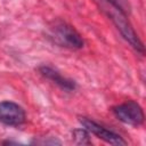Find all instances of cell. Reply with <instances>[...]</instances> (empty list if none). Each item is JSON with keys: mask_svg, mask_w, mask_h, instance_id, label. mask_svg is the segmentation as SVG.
I'll return each instance as SVG.
<instances>
[{"mask_svg": "<svg viewBox=\"0 0 146 146\" xmlns=\"http://www.w3.org/2000/svg\"><path fill=\"white\" fill-rule=\"evenodd\" d=\"M47 35L54 43L67 49H81L84 44L80 33L72 25L60 19L49 24L47 27Z\"/></svg>", "mask_w": 146, "mask_h": 146, "instance_id": "obj_1", "label": "cell"}, {"mask_svg": "<svg viewBox=\"0 0 146 146\" xmlns=\"http://www.w3.org/2000/svg\"><path fill=\"white\" fill-rule=\"evenodd\" d=\"M111 7H112V9L107 10L108 17L112 19V22L114 23V25L116 26V29L119 30L121 35L130 43V46L133 49H136L140 54H144V46H143L140 39L138 38V35L136 34V32L133 31L132 26L125 18V15L123 13L119 11L117 9H115L113 6H111Z\"/></svg>", "mask_w": 146, "mask_h": 146, "instance_id": "obj_2", "label": "cell"}, {"mask_svg": "<svg viewBox=\"0 0 146 146\" xmlns=\"http://www.w3.org/2000/svg\"><path fill=\"white\" fill-rule=\"evenodd\" d=\"M113 114L115 117L129 125L138 127L144 122V112L140 105L133 100H128L115 107H113Z\"/></svg>", "mask_w": 146, "mask_h": 146, "instance_id": "obj_3", "label": "cell"}, {"mask_svg": "<svg viewBox=\"0 0 146 146\" xmlns=\"http://www.w3.org/2000/svg\"><path fill=\"white\" fill-rule=\"evenodd\" d=\"M80 123L83 125V128L86 130H88V132H91L92 135H95L96 137H98L99 139L111 144V145H116V146H122V145H127V141L120 137L117 133L104 128L103 125L98 124L97 122L88 119V117H80L79 119Z\"/></svg>", "mask_w": 146, "mask_h": 146, "instance_id": "obj_4", "label": "cell"}, {"mask_svg": "<svg viewBox=\"0 0 146 146\" xmlns=\"http://www.w3.org/2000/svg\"><path fill=\"white\" fill-rule=\"evenodd\" d=\"M0 121L6 125H21L25 121L24 110L16 103L5 100L0 103Z\"/></svg>", "mask_w": 146, "mask_h": 146, "instance_id": "obj_5", "label": "cell"}, {"mask_svg": "<svg viewBox=\"0 0 146 146\" xmlns=\"http://www.w3.org/2000/svg\"><path fill=\"white\" fill-rule=\"evenodd\" d=\"M39 72H40L44 78H47L48 80L52 81L55 84H57L58 87H60V88L64 89V90L72 91V90L75 89V83H74V81H72V80H70V79L63 76V75H62L60 73H58L56 70H54V68H51V67H49V66H46V65L40 66V67H39Z\"/></svg>", "mask_w": 146, "mask_h": 146, "instance_id": "obj_6", "label": "cell"}, {"mask_svg": "<svg viewBox=\"0 0 146 146\" xmlns=\"http://www.w3.org/2000/svg\"><path fill=\"white\" fill-rule=\"evenodd\" d=\"M73 138L75 140V144H78V145H89V144H91L88 130H86V129H75L73 131Z\"/></svg>", "mask_w": 146, "mask_h": 146, "instance_id": "obj_7", "label": "cell"}, {"mask_svg": "<svg viewBox=\"0 0 146 146\" xmlns=\"http://www.w3.org/2000/svg\"><path fill=\"white\" fill-rule=\"evenodd\" d=\"M110 2L111 6H113L115 9H117L119 11L123 13L124 15L130 14L131 11V7L128 0H107Z\"/></svg>", "mask_w": 146, "mask_h": 146, "instance_id": "obj_8", "label": "cell"}]
</instances>
